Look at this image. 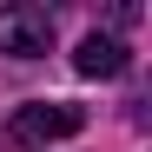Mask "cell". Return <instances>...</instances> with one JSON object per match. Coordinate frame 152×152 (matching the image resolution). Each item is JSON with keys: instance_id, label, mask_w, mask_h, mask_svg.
I'll use <instances>...</instances> for the list:
<instances>
[{"instance_id": "6da1fadb", "label": "cell", "mask_w": 152, "mask_h": 152, "mask_svg": "<svg viewBox=\"0 0 152 152\" xmlns=\"http://www.w3.org/2000/svg\"><path fill=\"white\" fill-rule=\"evenodd\" d=\"M86 126L80 106H66V99H33V106H20L7 119V139L13 145H53V139H73Z\"/></svg>"}, {"instance_id": "3957f363", "label": "cell", "mask_w": 152, "mask_h": 152, "mask_svg": "<svg viewBox=\"0 0 152 152\" xmlns=\"http://www.w3.org/2000/svg\"><path fill=\"white\" fill-rule=\"evenodd\" d=\"M73 66H80L86 80H119V73L132 66V53H126V40H113V33H86L80 53H73Z\"/></svg>"}, {"instance_id": "7a4b0ae2", "label": "cell", "mask_w": 152, "mask_h": 152, "mask_svg": "<svg viewBox=\"0 0 152 152\" xmlns=\"http://www.w3.org/2000/svg\"><path fill=\"white\" fill-rule=\"evenodd\" d=\"M0 53H13V60H40V53H53V13L33 7V0L0 7Z\"/></svg>"}]
</instances>
